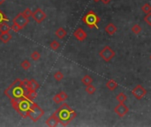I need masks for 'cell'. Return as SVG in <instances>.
<instances>
[{"mask_svg": "<svg viewBox=\"0 0 151 127\" xmlns=\"http://www.w3.org/2000/svg\"><path fill=\"white\" fill-rule=\"evenodd\" d=\"M28 90L23 86L22 80L16 79L6 90L5 94L10 99H20L28 96Z\"/></svg>", "mask_w": 151, "mask_h": 127, "instance_id": "cell-1", "label": "cell"}, {"mask_svg": "<svg viewBox=\"0 0 151 127\" xmlns=\"http://www.w3.org/2000/svg\"><path fill=\"white\" fill-rule=\"evenodd\" d=\"M33 100H31L28 96L22 97L20 99H12L11 103L13 108L20 114V116L23 118L28 116V111L33 103Z\"/></svg>", "mask_w": 151, "mask_h": 127, "instance_id": "cell-2", "label": "cell"}, {"mask_svg": "<svg viewBox=\"0 0 151 127\" xmlns=\"http://www.w3.org/2000/svg\"><path fill=\"white\" fill-rule=\"evenodd\" d=\"M56 115L58 117L59 123L66 126L70 122H72L77 116V113L75 110H73L71 107H69L68 104L64 103L62 104L57 110H56Z\"/></svg>", "mask_w": 151, "mask_h": 127, "instance_id": "cell-3", "label": "cell"}, {"mask_svg": "<svg viewBox=\"0 0 151 127\" xmlns=\"http://www.w3.org/2000/svg\"><path fill=\"white\" fill-rule=\"evenodd\" d=\"M101 19L100 17L92 10L88 11L83 17H82V21L89 28H95L98 29V23L100 22Z\"/></svg>", "mask_w": 151, "mask_h": 127, "instance_id": "cell-4", "label": "cell"}, {"mask_svg": "<svg viewBox=\"0 0 151 127\" xmlns=\"http://www.w3.org/2000/svg\"><path fill=\"white\" fill-rule=\"evenodd\" d=\"M43 114H44V110L41 109V107L37 103L33 101L31 108L28 111V116L30 117V119L34 122H36L43 116Z\"/></svg>", "mask_w": 151, "mask_h": 127, "instance_id": "cell-5", "label": "cell"}, {"mask_svg": "<svg viewBox=\"0 0 151 127\" xmlns=\"http://www.w3.org/2000/svg\"><path fill=\"white\" fill-rule=\"evenodd\" d=\"M99 56L100 57L105 61V62H110L111 59H113L116 56V53L115 51L112 50V48H110V46H105L103 47L100 52H99Z\"/></svg>", "mask_w": 151, "mask_h": 127, "instance_id": "cell-6", "label": "cell"}, {"mask_svg": "<svg viewBox=\"0 0 151 127\" xmlns=\"http://www.w3.org/2000/svg\"><path fill=\"white\" fill-rule=\"evenodd\" d=\"M132 94L137 100H141L147 94V90L141 85H137L132 90Z\"/></svg>", "mask_w": 151, "mask_h": 127, "instance_id": "cell-7", "label": "cell"}, {"mask_svg": "<svg viewBox=\"0 0 151 127\" xmlns=\"http://www.w3.org/2000/svg\"><path fill=\"white\" fill-rule=\"evenodd\" d=\"M114 112H115L119 117H123L124 116H125V115L129 112V108L125 104V102L119 103V104H118V105L115 107Z\"/></svg>", "mask_w": 151, "mask_h": 127, "instance_id": "cell-8", "label": "cell"}, {"mask_svg": "<svg viewBox=\"0 0 151 127\" xmlns=\"http://www.w3.org/2000/svg\"><path fill=\"white\" fill-rule=\"evenodd\" d=\"M46 13L41 8H37L32 14L34 21L37 23H42L46 19Z\"/></svg>", "mask_w": 151, "mask_h": 127, "instance_id": "cell-9", "label": "cell"}, {"mask_svg": "<svg viewBox=\"0 0 151 127\" xmlns=\"http://www.w3.org/2000/svg\"><path fill=\"white\" fill-rule=\"evenodd\" d=\"M28 22H29V19L27 18V17H25V16L23 15L22 13H19V14L14 19V23L19 25V26L21 27L22 28H24L28 25Z\"/></svg>", "mask_w": 151, "mask_h": 127, "instance_id": "cell-10", "label": "cell"}, {"mask_svg": "<svg viewBox=\"0 0 151 127\" xmlns=\"http://www.w3.org/2000/svg\"><path fill=\"white\" fill-rule=\"evenodd\" d=\"M73 36L80 42H83L86 38H87V33L80 28H77L74 32H73Z\"/></svg>", "mask_w": 151, "mask_h": 127, "instance_id": "cell-11", "label": "cell"}, {"mask_svg": "<svg viewBox=\"0 0 151 127\" xmlns=\"http://www.w3.org/2000/svg\"><path fill=\"white\" fill-rule=\"evenodd\" d=\"M58 123H59V120H58V117L57 116L56 113L52 114V115L46 120V124H47L48 126H51V127H55V126H57Z\"/></svg>", "mask_w": 151, "mask_h": 127, "instance_id": "cell-12", "label": "cell"}, {"mask_svg": "<svg viewBox=\"0 0 151 127\" xmlns=\"http://www.w3.org/2000/svg\"><path fill=\"white\" fill-rule=\"evenodd\" d=\"M104 30H105V32L109 35H113L116 32H117V30H118V28H117V27L113 24V23H109L105 28H104Z\"/></svg>", "mask_w": 151, "mask_h": 127, "instance_id": "cell-13", "label": "cell"}, {"mask_svg": "<svg viewBox=\"0 0 151 127\" xmlns=\"http://www.w3.org/2000/svg\"><path fill=\"white\" fill-rule=\"evenodd\" d=\"M55 35H56V36H57L58 39H64V38L66 36L67 32H66V30L64 28H58L57 29Z\"/></svg>", "mask_w": 151, "mask_h": 127, "instance_id": "cell-14", "label": "cell"}, {"mask_svg": "<svg viewBox=\"0 0 151 127\" xmlns=\"http://www.w3.org/2000/svg\"><path fill=\"white\" fill-rule=\"evenodd\" d=\"M12 35L8 33H1L0 34V41L3 42L4 43H7L11 39H12Z\"/></svg>", "mask_w": 151, "mask_h": 127, "instance_id": "cell-15", "label": "cell"}, {"mask_svg": "<svg viewBox=\"0 0 151 127\" xmlns=\"http://www.w3.org/2000/svg\"><path fill=\"white\" fill-rule=\"evenodd\" d=\"M118 83L114 80V79H110V80H108L107 81V83H106V87L109 89V90H110V91H114L117 87H118Z\"/></svg>", "mask_w": 151, "mask_h": 127, "instance_id": "cell-16", "label": "cell"}, {"mask_svg": "<svg viewBox=\"0 0 151 127\" xmlns=\"http://www.w3.org/2000/svg\"><path fill=\"white\" fill-rule=\"evenodd\" d=\"M11 30V27L6 22L0 23V33H8Z\"/></svg>", "mask_w": 151, "mask_h": 127, "instance_id": "cell-17", "label": "cell"}, {"mask_svg": "<svg viewBox=\"0 0 151 127\" xmlns=\"http://www.w3.org/2000/svg\"><path fill=\"white\" fill-rule=\"evenodd\" d=\"M81 83L85 86H88V85H90L93 83V79L91 76L89 75H85L82 79H81Z\"/></svg>", "mask_w": 151, "mask_h": 127, "instance_id": "cell-18", "label": "cell"}, {"mask_svg": "<svg viewBox=\"0 0 151 127\" xmlns=\"http://www.w3.org/2000/svg\"><path fill=\"white\" fill-rule=\"evenodd\" d=\"M131 31H132V33L134 34V35H139V34L141 33L142 28H141V27H140L139 24H135V25H133V26L132 27Z\"/></svg>", "mask_w": 151, "mask_h": 127, "instance_id": "cell-19", "label": "cell"}, {"mask_svg": "<svg viewBox=\"0 0 151 127\" xmlns=\"http://www.w3.org/2000/svg\"><path fill=\"white\" fill-rule=\"evenodd\" d=\"M116 100L119 102V103H123L127 100V96L126 94H125L124 93H119L117 96H116Z\"/></svg>", "mask_w": 151, "mask_h": 127, "instance_id": "cell-20", "label": "cell"}, {"mask_svg": "<svg viewBox=\"0 0 151 127\" xmlns=\"http://www.w3.org/2000/svg\"><path fill=\"white\" fill-rule=\"evenodd\" d=\"M96 91V88L95 86H93L92 84L90 85H88L87 87H86V92L88 94H94Z\"/></svg>", "mask_w": 151, "mask_h": 127, "instance_id": "cell-21", "label": "cell"}, {"mask_svg": "<svg viewBox=\"0 0 151 127\" xmlns=\"http://www.w3.org/2000/svg\"><path fill=\"white\" fill-rule=\"evenodd\" d=\"M30 83H31V90H36V91L40 87L39 83L36 79H30Z\"/></svg>", "mask_w": 151, "mask_h": 127, "instance_id": "cell-22", "label": "cell"}, {"mask_svg": "<svg viewBox=\"0 0 151 127\" xmlns=\"http://www.w3.org/2000/svg\"><path fill=\"white\" fill-rule=\"evenodd\" d=\"M141 11L144 13H150L151 12V6L148 4V3H146L145 5H143L142 6H141Z\"/></svg>", "mask_w": 151, "mask_h": 127, "instance_id": "cell-23", "label": "cell"}, {"mask_svg": "<svg viewBox=\"0 0 151 127\" xmlns=\"http://www.w3.org/2000/svg\"><path fill=\"white\" fill-rule=\"evenodd\" d=\"M30 57H31L32 60H34V61H38V60L40 59V57H41V54L39 53V51L35 50V51L31 54Z\"/></svg>", "mask_w": 151, "mask_h": 127, "instance_id": "cell-24", "label": "cell"}, {"mask_svg": "<svg viewBox=\"0 0 151 127\" xmlns=\"http://www.w3.org/2000/svg\"><path fill=\"white\" fill-rule=\"evenodd\" d=\"M54 79L57 80V81H61L63 79H64V74L60 72V71H58L54 73Z\"/></svg>", "mask_w": 151, "mask_h": 127, "instance_id": "cell-25", "label": "cell"}, {"mask_svg": "<svg viewBox=\"0 0 151 127\" xmlns=\"http://www.w3.org/2000/svg\"><path fill=\"white\" fill-rule=\"evenodd\" d=\"M21 66L24 69V70H28L31 67V64L28 60H24L21 63Z\"/></svg>", "mask_w": 151, "mask_h": 127, "instance_id": "cell-26", "label": "cell"}, {"mask_svg": "<svg viewBox=\"0 0 151 127\" xmlns=\"http://www.w3.org/2000/svg\"><path fill=\"white\" fill-rule=\"evenodd\" d=\"M51 48L52 50H58L60 48V43L58 41L54 40V41H52L51 43Z\"/></svg>", "mask_w": 151, "mask_h": 127, "instance_id": "cell-27", "label": "cell"}, {"mask_svg": "<svg viewBox=\"0 0 151 127\" xmlns=\"http://www.w3.org/2000/svg\"><path fill=\"white\" fill-rule=\"evenodd\" d=\"M143 20H144V21H145L148 26L151 27V12L148 13H147V14L145 15V17H144Z\"/></svg>", "mask_w": 151, "mask_h": 127, "instance_id": "cell-28", "label": "cell"}, {"mask_svg": "<svg viewBox=\"0 0 151 127\" xmlns=\"http://www.w3.org/2000/svg\"><path fill=\"white\" fill-rule=\"evenodd\" d=\"M22 84L23 86L28 89V90H30L31 89V83H30V80H28V79H25L22 80Z\"/></svg>", "mask_w": 151, "mask_h": 127, "instance_id": "cell-29", "label": "cell"}, {"mask_svg": "<svg viewBox=\"0 0 151 127\" xmlns=\"http://www.w3.org/2000/svg\"><path fill=\"white\" fill-rule=\"evenodd\" d=\"M21 29H23L21 27H20L19 25H17V24H15V23H14L13 24V26L11 27V30H13L14 32H15V33H17V32H20Z\"/></svg>", "mask_w": 151, "mask_h": 127, "instance_id": "cell-30", "label": "cell"}, {"mask_svg": "<svg viewBox=\"0 0 151 127\" xmlns=\"http://www.w3.org/2000/svg\"><path fill=\"white\" fill-rule=\"evenodd\" d=\"M8 21V18L5 15V13L0 10V23L2 22H7Z\"/></svg>", "mask_w": 151, "mask_h": 127, "instance_id": "cell-31", "label": "cell"}, {"mask_svg": "<svg viewBox=\"0 0 151 127\" xmlns=\"http://www.w3.org/2000/svg\"><path fill=\"white\" fill-rule=\"evenodd\" d=\"M23 15L25 16V17H27V18H28L29 19V17H31L32 16V14H33V12L31 11V9L30 8H27L23 13Z\"/></svg>", "mask_w": 151, "mask_h": 127, "instance_id": "cell-32", "label": "cell"}, {"mask_svg": "<svg viewBox=\"0 0 151 127\" xmlns=\"http://www.w3.org/2000/svg\"><path fill=\"white\" fill-rule=\"evenodd\" d=\"M58 94H59V96H60V99H61V101H66V100L68 98V95H67V94H66V92H64V91H62V92L58 93Z\"/></svg>", "mask_w": 151, "mask_h": 127, "instance_id": "cell-33", "label": "cell"}, {"mask_svg": "<svg viewBox=\"0 0 151 127\" xmlns=\"http://www.w3.org/2000/svg\"><path fill=\"white\" fill-rule=\"evenodd\" d=\"M52 100H53V101L55 102V103H60V102H62V101H61V99H60V96H59V94H55L54 96H53V98H52Z\"/></svg>", "mask_w": 151, "mask_h": 127, "instance_id": "cell-34", "label": "cell"}, {"mask_svg": "<svg viewBox=\"0 0 151 127\" xmlns=\"http://www.w3.org/2000/svg\"><path fill=\"white\" fill-rule=\"evenodd\" d=\"M101 1L103 2V5H108V4H110L112 1V0H101Z\"/></svg>", "mask_w": 151, "mask_h": 127, "instance_id": "cell-35", "label": "cell"}, {"mask_svg": "<svg viewBox=\"0 0 151 127\" xmlns=\"http://www.w3.org/2000/svg\"><path fill=\"white\" fill-rule=\"evenodd\" d=\"M5 1L6 0H0V5H3L5 3Z\"/></svg>", "mask_w": 151, "mask_h": 127, "instance_id": "cell-36", "label": "cell"}, {"mask_svg": "<svg viewBox=\"0 0 151 127\" xmlns=\"http://www.w3.org/2000/svg\"><path fill=\"white\" fill-rule=\"evenodd\" d=\"M93 1H94L95 3H98L99 1H101V0H93Z\"/></svg>", "mask_w": 151, "mask_h": 127, "instance_id": "cell-37", "label": "cell"}, {"mask_svg": "<svg viewBox=\"0 0 151 127\" xmlns=\"http://www.w3.org/2000/svg\"><path fill=\"white\" fill-rule=\"evenodd\" d=\"M150 60H151V55H150Z\"/></svg>", "mask_w": 151, "mask_h": 127, "instance_id": "cell-38", "label": "cell"}]
</instances>
